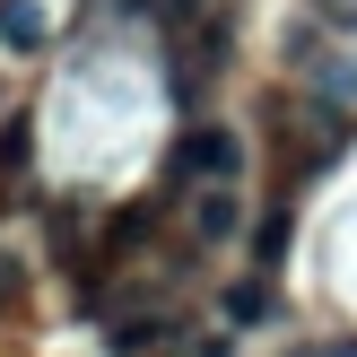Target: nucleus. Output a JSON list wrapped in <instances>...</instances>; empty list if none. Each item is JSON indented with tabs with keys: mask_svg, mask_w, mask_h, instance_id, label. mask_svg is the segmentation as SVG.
Listing matches in <instances>:
<instances>
[{
	"mask_svg": "<svg viewBox=\"0 0 357 357\" xmlns=\"http://www.w3.org/2000/svg\"><path fill=\"white\" fill-rule=\"evenodd\" d=\"M174 166H183L192 192H218V183H236V174H244V139L227 131V122H192L183 149H174Z\"/></svg>",
	"mask_w": 357,
	"mask_h": 357,
	"instance_id": "f257e3e1",
	"label": "nucleus"
},
{
	"mask_svg": "<svg viewBox=\"0 0 357 357\" xmlns=\"http://www.w3.org/2000/svg\"><path fill=\"white\" fill-rule=\"evenodd\" d=\"M52 44V17H44V0H0V52H44Z\"/></svg>",
	"mask_w": 357,
	"mask_h": 357,
	"instance_id": "f03ea898",
	"label": "nucleus"
},
{
	"mask_svg": "<svg viewBox=\"0 0 357 357\" xmlns=\"http://www.w3.org/2000/svg\"><path fill=\"white\" fill-rule=\"evenodd\" d=\"M244 227V201H236V183H218V192H192V236L201 244H227Z\"/></svg>",
	"mask_w": 357,
	"mask_h": 357,
	"instance_id": "7ed1b4c3",
	"label": "nucleus"
},
{
	"mask_svg": "<svg viewBox=\"0 0 357 357\" xmlns=\"http://www.w3.org/2000/svg\"><path fill=\"white\" fill-rule=\"evenodd\" d=\"M139 349H157V323H149V314H131V323H114V357H139Z\"/></svg>",
	"mask_w": 357,
	"mask_h": 357,
	"instance_id": "20e7f679",
	"label": "nucleus"
},
{
	"mask_svg": "<svg viewBox=\"0 0 357 357\" xmlns=\"http://www.w3.org/2000/svg\"><path fill=\"white\" fill-rule=\"evenodd\" d=\"M17 288H26V271H17V253H0V305H17Z\"/></svg>",
	"mask_w": 357,
	"mask_h": 357,
	"instance_id": "39448f33",
	"label": "nucleus"
},
{
	"mask_svg": "<svg viewBox=\"0 0 357 357\" xmlns=\"http://www.w3.org/2000/svg\"><path fill=\"white\" fill-rule=\"evenodd\" d=\"M314 9H323V17H331L340 35H357V0H314Z\"/></svg>",
	"mask_w": 357,
	"mask_h": 357,
	"instance_id": "423d86ee",
	"label": "nucleus"
}]
</instances>
